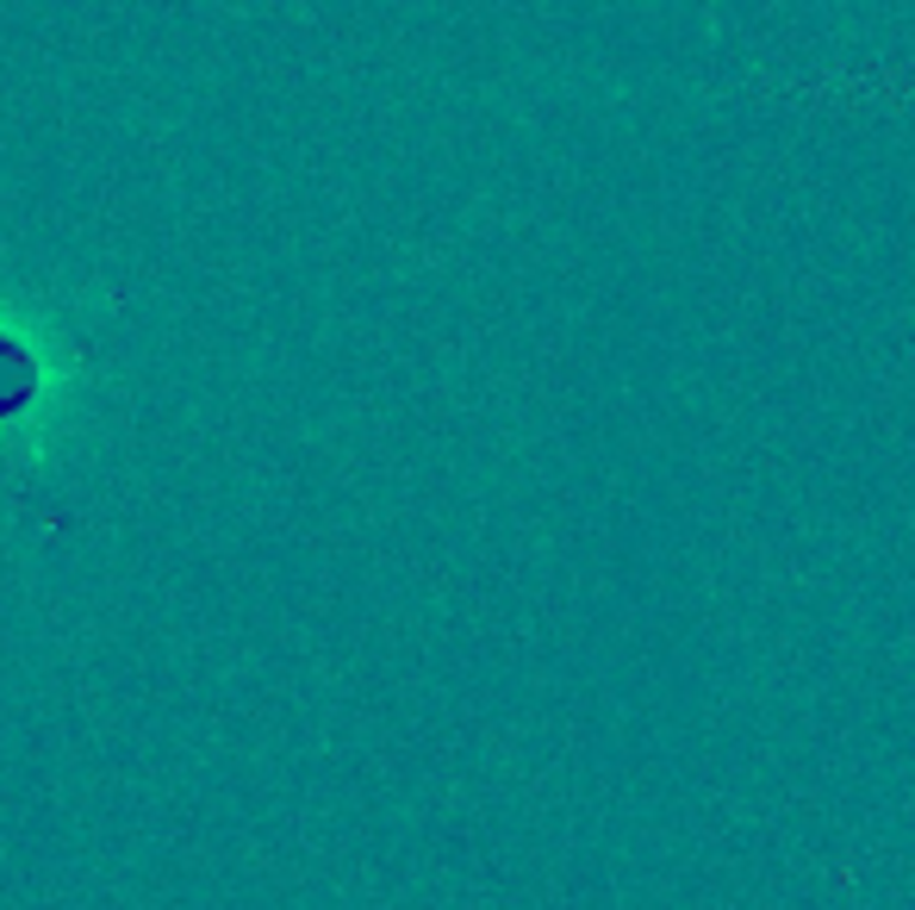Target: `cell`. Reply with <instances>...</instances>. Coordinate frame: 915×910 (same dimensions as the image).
Listing matches in <instances>:
<instances>
[{"instance_id":"6da1fadb","label":"cell","mask_w":915,"mask_h":910,"mask_svg":"<svg viewBox=\"0 0 915 910\" xmlns=\"http://www.w3.org/2000/svg\"><path fill=\"white\" fill-rule=\"evenodd\" d=\"M25 393H32V356L0 337V412L25 405Z\"/></svg>"}]
</instances>
